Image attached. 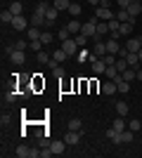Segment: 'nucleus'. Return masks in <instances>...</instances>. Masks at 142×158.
I'll return each instance as SVG.
<instances>
[{
    "label": "nucleus",
    "instance_id": "obj_1",
    "mask_svg": "<svg viewBox=\"0 0 142 158\" xmlns=\"http://www.w3.org/2000/svg\"><path fill=\"white\" fill-rule=\"evenodd\" d=\"M81 33H83V35H88V38H95V35H97V17H95V19L83 21Z\"/></svg>",
    "mask_w": 142,
    "mask_h": 158
},
{
    "label": "nucleus",
    "instance_id": "obj_2",
    "mask_svg": "<svg viewBox=\"0 0 142 158\" xmlns=\"http://www.w3.org/2000/svg\"><path fill=\"white\" fill-rule=\"evenodd\" d=\"M62 50H64L69 57H76V54H78V43H76L74 38H67V40H62Z\"/></svg>",
    "mask_w": 142,
    "mask_h": 158
},
{
    "label": "nucleus",
    "instance_id": "obj_3",
    "mask_svg": "<svg viewBox=\"0 0 142 158\" xmlns=\"http://www.w3.org/2000/svg\"><path fill=\"white\" fill-rule=\"evenodd\" d=\"M95 17H97V19H102V21H109V19H114L116 14H114V10H111V7H95Z\"/></svg>",
    "mask_w": 142,
    "mask_h": 158
},
{
    "label": "nucleus",
    "instance_id": "obj_4",
    "mask_svg": "<svg viewBox=\"0 0 142 158\" xmlns=\"http://www.w3.org/2000/svg\"><path fill=\"white\" fill-rule=\"evenodd\" d=\"M67 142H59V139H54V142H50V149H52V153L54 156H62V153L67 151Z\"/></svg>",
    "mask_w": 142,
    "mask_h": 158
},
{
    "label": "nucleus",
    "instance_id": "obj_5",
    "mask_svg": "<svg viewBox=\"0 0 142 158\" xmlns=\"http://www.w3.org/2000/svg\"><path fill=\"white\" fill-rule=\"evenodd\" d=\"M12 28H14V31H26V28H28V19H24V14L14 17V21H12Z\"/></svg>",
    "mask_w": 142,
    "mask_h": 158
},
{
    "label": "nucleus",
    "instance_id": "obj_6",
    "mask_svg": "<svg viewBox=\"0 0 142 158\" xmlns=\"http://www.w3.org/2000/svg\"><path fill=\"white\" fill-rule=\"evenodd\" d=\"M64 142H67L69 146L78 144V142H81V132H76V130H69L67 135H64Z\"/></svg>",
    "mask_w": 142,
    "mask_h": 158
},
{
    "label": "nucleus",
    "instance_id": "obj_7",
    "mask_svg": "<svg viewBox=\"0 0 142 158\" xmlns=\"http://www.w3.org/2000/svg\"><path fill=\"white\" fill-rule=\"evenodd\" d=\"M126 10H128V14L133 17V21H135L137 17H140V12H142V2H140V0H137V2H130Z\"/></svg>",
    "mask_w": 142,
    "mask_h": 158
},
{
    "label": "nucleus",
    "instance_id": "obj_8",
    "mask_svg": "<svg viewBox=\"0 0 142 158\" xmlns=\"http://www.w3.org/2000/svg\"><path fill=\"white\" fill-rule=\"evenodd\" d=\"M10 59H12V64L21 66L24 61H26V54H24V50H14V52L10 54Z\"/></svg>",
    "mask_w": 142,
    "mask_h": 158
},
{
    "label": "nucleus",
    "instance_id": "obj_9",
    "mask_svg": "<svg viewBox=\"0 0 142 158\" xmlns=\"http://www.w3.org/2000/svg\"><path fill=\"white\" fill-rule=\"evenodd\" d=\"M121 78L123 80H128V83H133V80H137V69H133V66H128L126 71L121 73Z\"/></svg>",
    "mask_w": 142,
    "mask_h": 158
},
{
    "label": "nucleus",
    "instance_id": "obj_10",
    "mask_svg": "<svg viewBox=\"0 0 142 158\" xmlns=\"http://www.w3.org/2000/svg\"><path fill=\"white\" fill-rule=\"evenodd\" d=\"M41 33H43V31H41L38 26H28V28H26V38H28V40H41Z\"/></svg>",
    "mask_w": 142,
    "mask_h": 158
},
{
    "label": "nucleus",
    "instance_id": "obj_11",
    "mask_svg": "<svg viewBox=\"0 0 142 158\" xmlns=\"http://www.w3.org/2000/svg\"><path fill=\"white\" fill-rule=\"evenodd\" d=\"M104 43H107V52H109V54H116L118 50H121V47H118V40H116V38H109V40H104Z\"/></svg>",
    "mask_w": 142,
    "mask_h": 158
},
{
    "label": "nucleus",
    "instance_id": "obj_12",
    "mask_svg": "<svg viewBox=\"0 0 142 158\" xmlns=\"http://www.w3.org/2000/svg\"><path fill=\"white\" fill-rule=\"evenodd\" d=\"M107 33H111L109 31V24L107 21H97V40H102V35H107Z\"/></svg>",
    "mask_w": 142,
    "mask_h": 158
},
{
    "label": "nucleus",
    "instance_id": "obj_13",
    "mask_svg": "<svg viewBox=\"0 0 142 158\" xmlns=\"http://www.w3.org/2000/svg\"><path fill=\"white\" fill-rule=\"evenodd\" d=\"M126 47H128L130 52H140V50H142V45H140V38H128Z\"/></svg>",
    "mask_w": 142,
    "mask_h": 158
},
{
    "label": "nucleus",
    "instance_id": "obj_14",
    "mask_svg": "<svg viewBox=\"0 0 142 158\" xmlns=\"http://www.w3.org/2000/svg\"><path fill=\"white\" fill-rule=\"evenodd\" d=\"M102 92H104V94H116V92H118V87H116L114 80H109V83L102 85Z\"/></svg>",
    "mask_w": 142,
    "mask_h": 158
},
{
    "label": "nucleus",
    "instance_id": "obj_15",
    "mask_svg": "<svg viewBox=\"0 0 142 158\" xmlns=\"http://www.w3.org/2000/svg\"><path fill=\"white\" fill-rule=\"evenodd\" d=\"M43 24H47V19H45V17H43V14L33 12V17H31V26H38V28H41Z\"/></svg>",
    "mask_w": 142,
    "mask_h": 158
},
{
    "label": "nucleus",
    "instance_id": "obj_16",
    "mask_svg": "<svg viewBox=\"0 0 142 158\" xmlns=\"http://www.w3.org/2000/svg\"><path fill=\"white\" fill-rule=\"evenodd\" d=\"M81 26H83V24H81L78 19H71V21L67 24V28L71 31V35H76V33H81Z\"/></svg>",
    "mask_w": 142,
    "mask_h": 158
},
{
    "label": "nucleus",
    "instance_id": "obj_17",
    "mask_svg": "<svg viewBox=\"0 0 142 158\" xmlns=\"http://www.w3.org/2000/svg\"><path fill=\"white\" fill-rule=\"evenodd\" d=\"M118 33H121V35H130V33H133V21H121Z\"/></svg>",
    "mask_w": 142,
    "mask_h": 158
},
{
    "label": "nucleus",
    "instance_id": "obj_18",
    "mask_svg": "<svg viewBox=\"0 0 142 158\" xmlns=\"http://www.w3.org/2000/svg\"><path fill=\"white\" fill-rule=\"evenodd\" d=\"M95 54H97L100 59L107 54V43H104V40H97V45H95Z\"/></svg>",
    "mask_w": 142,
    "mask_h": 158
},
{
    "label": "nucleus",
    "instance_id": "obj_19",
    "mask_svg": "<svg viewBox=\"0 0 142 158\" xmlns=\"http://www.w3.org/2000/svg\"><path fill=\"white\" fill-rule=\"evenodd\" d=\"M0 21H2V24H12V21H14V14L10 12V7L0 12Z\"/></svg>",
    "mask_w": 142,
    "mask_h": 158
},
{
    "label": "nucleus",
    "instance_id": "obj_20",
    "mask_svg": "<svg viewBox=\"0 0 142 158\" xmlns=\"http://www.w3.org/2000/svg\"><path fill=\"white\" fill-rule=\"evenodd\" d=\"M52 7H54V10H59V12H64V10L69 12L71 2H69V0H54V2H52Z\"/></svg>",
    "mask_w": 142,
    "mask_h": 158
},
{
    "label": "nucleus",
    "instance_id": "obj_21",
    "mask_svg": "<svg viewBox=\"0 0 142 158\" xmlns=\"http://www.w3.org/2000/svg\"><path fill=\"white\" fill-rule=\"evenodd\" d=\"M111 127H116V130L121 132V130H126V127H128V123L123 120V116H116V118H114V123H111Z\"/></svg>",
    "mask_w": 142,
    "mask_h": 158
},
{
    "label": "nucleus",
    "instance_id": "obj_22",
    "mask_svg": "<svg viewBox=\"0 0 142 158\" xmlns=\"http://www.w3.org/2000/svg\"><path fill=\"white\" fill-rule=\"evenodd\" d=\"M93 71H95V73H100V76H104V71H107V64H104L102 59L93 61Z\"/></svg>",
    "mask_w": 142,
    "mask_h": 158
},
{
    "label": "nucleus",
    "instance_id": "obj_23",
    "mask_svg": "<svg viewBox=\"0 0 142 158\" xmlns=\"http://www.w3.org/2000/svg\"><path fill=\"white\" fill-rule=\"evenodd\" d=\"M130 142H133V130L130 127L121 130V144H130Z\"/></svg>",
    "mask_w": 142,
    "mask_h": 158
},
{
    "label": "nucleus",
    "instance_id": "obj_24",
    "mask_svg": "<svg viewBox=\"0 0 142 158\" xmlns=\"http://www.w3.org/2000/svg\"><path fill=\"white\" fill-rule=\"evenodd\" d=\"M14 153H17V156L19 158H31V149H28V146H17V149H14Z\"/></svg>",
    "mask_w": 142,
    "mask_h": 158
},
{
    "label": "nucleus",
    "instance_id": "obj_25",
    "mask_svg": "<svg viewBox=\"0 0 142 158\" xmlns=\"http://www.w3.org/2000/svg\"><path fill=\"white\" fill-rule=\"evenodd\" d=\"M10 12H12V14H14V17H19V14H21V12H24V5H21L19 0H14L12 5H10Z\"/></svg>",
    "mask_w": 142,
    "mask_h": 158
},
{
    "label": "nucleus",
    "instance_id": "obj_26",
    "mask_svg": "<svg viewBox=\"0 0 142 158\" xmlns=\"http://www.w3.org/2000/svg\"><path fill=\"white\" fill-rule=\"evenodd\" d=\"M69 130L81 132V130H83V123H81V118H71V120H69Z\"/></svg>",
    "mask_w": 142,
    "mask_h": 158
},
{
    "label": "nucleus",
    "instance_id": "obj_27",
    "mask_svg": "<svg viewBox=\"0 0 142 158\" xmlns=\"http://www.w3.org/2000/svg\"><path fill=\"white\" fill-rule=\"evenodd\" d=\"M57 17H59V10H54V7H50V10H47V14H45L47 24H52V21L57 19Z\"/></svg>",
    "mask_w": 142,
    "mask_h": 158
},
{
    "label": "nucleus",
    "instance_id": "obj_28",
    "mask_svg": "<svg viewBox=\"0 0 142 158\" xmlns=\"http://www.w3.org/2000/svg\"><path fill=\"white\" fill-rule=\"evenodd\" d=\"M116 19L118 21H133V17L128 14V10H118V14H116ZM135 24V21H133Z\"/></svg>",
    "mask_w": 142,
    "mask_h": 158
},
{
    "label": "nucleus",
    "instance_id": "obj_29",
    "mask_svg": "<svg viewBox=\"0 0 142 158\" xmlns=\"http://www.w3.org/2000/svg\"><path fill=\"white\" fill-rule=\"evenodd\" d=\"M52 40H54V35H52L50 31H43V33H41V43H43V45H50Z\"/></svg>",
    "mask_w": 142,
    "mask_h": 158
},
{
    "label": "nucleus",
    "instance_id": "obj_30",
    "mask_svg": "<svg viewBox=\"0 0 142 158\" xmlns=\"http://www.w3.org/2000/svg\"><path fill=\"white\" fill-rule=\"evenodd\" d=\"M116 113H118V116H126V113H128V104H126V102H116Z\"/></svg>",
    "mask_w": 142,
    "mask_h": 158
},
{
    "label": "nucleus",
    "instance_id": "obj_31",
    "mask_svg": "<svg viewBox=\"0 0 142 158\" xmlns=\"http://www.w3.org/2000/svg\"><path fill=\"white\" fill-rule=\"evenodd\" d=\"M126 61H128V64L133 66V69H137V61H140V59H137V52H128V57H126Z\"/></svg>",
    "mask_w": 142,
    "mask_h": 158
},
{
    "label": "nucleus",
    "instance_id": "obj_32",
    "mask_svg": "<svg viewBox=\"0 0 142 158\" xmlns=\"http://www.w3.org/2000/svg\"><path fill=\"white\" fill-rule=\"evenodd\" d=\"M67 57H69V54L64 52V50H62V47H59V50H57V52L52 54V59H54V61H59V64H62V61H64V59H67Z\"/></svg>",
    "mask_w": 142,
    "mask_h": 158
},
{
    "label": "nucleus",
    "instance_id": "obj_33",
    "mask_svg": "<svg viewBox=\"0 0 142 158\" xmlns=\"http://www.w3.org/2000/svg\"><path fill=\"white\" fill-rule=\"evenodd\" d=\"M47 10H50V5H47L45 0H43V2H38V5H36V12H38V14H43V17H45V14H47Z\"/></svg>",
    "mask_w": 142,
    "mask_h": 158
},
{
    "label": "nucleus",
    "instance_id": "obj_34",
    "mask_svg": "<svg viewBox=\"0 0 142 158\" xmlns=\"http://www.w3.org/2000/svg\"><path fill=\"white\" fill-rule=\"evenodd\" d=\"M114 66H116V69H118V73H123V71H126V69H128L130 64H128V61H126V59H118V57H116V64H114Z\"/></svg>",
    "mask_w": 142,
    "mask_h": 158
},
{
    "label": "nucleus",
    "instance_id": "obj_35",
    "mask_svg": "<svg viewBox=\"0 0 142 158\" xmlns=\"http://www.w3.org/2000/svg\"><path fill=\"white\" fill-rule=\"evenodd\" d=\"M104 76H109V78L114 80L116 76H121V73H118V69H116V66H107V71H104Z\"/></svg>",
    "mask_w": 142,
    "mask_h": 158
},
{
    "label": "nucleus",
    "instance_id": "obj_36",
    "mask_svg": "<svg viewBox=\"0 0 142 158\" xmlns=\"http://www.w3.org/2000/svg\"><path fill=\"white\" fill-rule=\"evenodd\" d=\"M107 24H109V31H111V33H116V31H118V26H121V21L116 19V17H114V19H109Z\"/></svg>",
    "mask_w": 142,
    "mask_h": 158
},
{
    "label": "nucleus",
    "instance_id": "obj_37",
    "mask_svg": "<svg viewBox=\"0 0 142 158\" xmlns=\"http://www.w3.org/2000/svg\"><path fill=\"white\" fill-rule=\"evenodd\" d=\"M36 59L41 61V64H47V61L52 59V57H50V54H45V52H43V50H41V52H36Z\"/></svg>",
    "mask_w": 142,
    "mask_h": 158
},
{
    "label": "nucleus",
    "instance_id": "obj_38",
    "mask_svg": "<svg viewBox=\"0 0 142 158\" xmlns=\"http://www.w3.org/2000/svg\"><path fill=\"white\" fill-rule=\"evenodd\" d=\"M102 61H104V64H107V66H114L116 64V54H104V57H102Z\"/></svg>",
    "mask_w": 142,
    "mask_h": 158
},
{
    "label": "nucleus",
    "instance_id": "obj_39",
    "mask_svg": "<svg viewBox=\"0 0 142 158\" xmlns=\"http://www.w3.org/2000/svg\"><path fill=\"white\" fill-rule=\"evenodd\" d=\"M128 127H130V130H133V132H140L142 130V120H130V123H128Z\"/></svg>",
    "mask_w": 142,
    "mask_h": 158
},
{
    "label": "nucleus",
    "instance_id": "obj_40",
    "mask_svg": "<svg viewBox=\"0 0 142 158\" xmlns=\"http://www.w3.org/2000/svg\"><path fill=\"white\" fill-rule=\"evenodd\" d=\"M69 14H71V17H78V14H81V5H78V2H71V7H69Z\"/></svg>",
    "mask_w": 142,
    "mask_h": 158
},
{
    "label": "nucleus",
    "instance_id": "obj_41",
    "mask_svg": "<svg viewBox=\"0 0 142 158\" xmlns=\"http://www.w3.org/2000/svg\"><path fill=\"white\" fill-rule=\"evenodd\" d=\"M76 43H78V47H85V43H88V35H83V33H76Z\"/></svg>",
    "mask_w": 142,
    "mask_h": 158
},
{
    "label": "nucleus",
    "instance_id": "obj_42",
    "mask_svg": "<svg viewBox=\"0 0 142 158\" xmlns=\"http://www.w3.org/2000/svg\"><path fill=\"white\" fill-rule=\"evenodd\" d=\"M76 59H78V64H81V61H85V59H90V52H85V50H83V47H81V52L76 54Z\"/></svg>",
    "mask_w": 142,
    "mask_h": 158
},
{
    "label": "nucleus",
    "instance_id": "obj_43",
    "mask_svg": "<svg viewBox=\"0 0 142 158\" xmlns=\"http://www.w3.org/2000/svg\"><path fill=\"white\" fill-rule=\"evenodd\" d=\"M28 47H31V50H33V52H41V47H43V43H41V40H31V43H28Z\"/></svg>",
    "mask_w": 142,
    "mask_h": 158
},
{
    "label": "nucleus",
    "instance_id": "obj_44",
    "mask_svg": "<svg viewBox=\"0 0 142 158\" xmlns=\"http://www.w3.org/2000/svg\"><path fill=\"white\" fill-rule=\"evenodd\" d=\"M57 38H62V40H67V38H71V31H69V28L64 26V28H62V31H59V35H57Z\"/></svg>",
    "mask_w": 142,
    "mask_h": 158
},
{
    "label": "nucleus",
    "instance_id": "obj_45",
    "mask_svg": "<svg viewBox=\"0 0 142 158\" xmlns=\"http://www.w3.org/2000/svg\"><path fill=\"white\" fill-rule=\"evenodd\" d=\"M128 47H121V50H118V52H116V57H118V59H126V57H128Z\"/></svg>",
    "mask_w": 142,
    "mask_h": 158
},
{
    "label": "nucleus",
    "instance_id": "obj_46",
    "mask_svg": "<svg viewBox=\"0 0 142 158\" xmlns=\"http://www.w3.org/2000/svg\"><path fill=\"white\" fill-rule=\"evenodd\" d=\"M52 76L62 78V76H67V73H64V69H62V66H54V69H52Z\"/></svg>",
    "mask_w": 142,
    "mask_h": 158
},
{
    "label": "nucleus",
    "instance_id": "obj_47",
    "mask_svg": "<svg viewBox=\"0 0 142 158\" xmlns=\"http://www.w3.org/2000/svg\"><path fill=\"white\" fill-rule=\"evenodd\" d=\"M14 99H17V92H14V90L5 92V102H14Z\"/></svg>",
    "mask_w": 142,
    "mask_h": 158
},
{
    "label": "nucleus",
    "instance_id": "obj_48",
    "mask_svg": "<svg viewBox=\"0 0 142 158\" xmlns=\"http://www.w3.org/2000/svg\"><path fill=\"white\" fill-rule=\"evenodd\" d=\"M14 47H17V50H24V52H26V43H24V40H17V43H14Z\"/></svg>",
    "mask_w": 142,
    "mask_h": 158
},
{
    "label": "nucleus",
    "instance_id": "obj_49",
    "mask_svg": "<svg viewBox=\"0 0 142 158\" xmlns=\"http://www.w3.org/2000/svg\"><path fill=\"white\" fill-rule=\"evenodd\" d=\"M130 5V0H118V10H126Z\"/></svg>",
    "mask_w": 142,
    "mask_h": 158
},
{
    "label": "nucleus",
    "instance_id": "obj_50",
    "mask_svg": "<svg viewBox=\"0 0 142 158\" xmlns=\"http://www.w3.org/2000/svg\"><path fill=\"white\" fill-rule=\"evenodd\" d=\"M14 50H17V47H14V45H7V47H5V54H7V57H10V54H12Z\"/></svg>",
    "mask_w": 142,
    "mask_h": 158
},
{
    "label": "nucleus",
    "instance_id": "obj_51",
    "mask_svg": "<svg viewBox=\"0 0 142 158\" xmlns=\"http://www.w3.org/2000/svg\"><path fill=\"white\" fill-rule=\"evenodd\" d=\"M97 7H111V0H100V5Z\"/></svg>",
    "mask_w": 142,
    "mask_h": 158
},
{
    "label": "nucleus",
    "instance_id": "obj_52",
    "mask_svg": "<svg viewBox=\"0 0 142 158\" xmlns=\"http://www.w3.org/2000/svg\"><path fill=\"white\" fill-rule=\"evenodd\" d=\"M47 66H50V71H52L54 66H59V61H54V59H50V61H47Z\"/></svg>",
    "mask_w": 142,
    "mask_h": 158
},
{
    "label": "nucleus",
    "instance_id": "obj_53",
    "mask_svg": "<svg viewBox=\"0 0 142 158\" xmlns=\"http://www.w3.org/2000/svg\"><path fill=\"white\" fill-rule=\"evenodd\" d=\"M88 2H90L93 7H97V5H100V0H88Z\"/></svg>",
    "mask_w": 142,
    "mask_h": 158
},
{
    "label": "nucleus",
    "instance_id": "obj_54",
    "mask_svg": "<svg viewBox=\"0 0 142 158\" xmlns=\"http://www.w3.org/2000/svg\"><path fill=\"white\" fill-rule=\"evenodd\" d=\"M137 80L142 83V69H137Z\"/></svg>",
    "mask_w": 142,
    "mask_h": 158
},
{
    "label": "nucleus",
    "instance_id": "obj_55",
    "mask_svg": "<svg viewBox=\"0 0 142 158\" xmlns=\"http://www.w3.org/2000/svg\"><path fill=\"white\" fill-rule=\"evenodd\" d=\"M137 59H140V61H142V50H140V52H137Z\"/></svg>",
    "mask_w": 142,
    "mask_h": 158
},
{
    "label": "nucleus",
    "instance_id": "obj_56",
    "mask_svg": "<svg viewBox=\"0 0 142 158\" xmlns=\"http://www.w3.org/2000/svg\"><path fill=\"white\" fill-rule=\"evenodd\" d=\"M130 2H137V0H130Z\"/></svg>",
    "mask_w": 142,
    "mask_h": 158
},
{
    "label": "nucleus",
    "instance_id": "obj_57",
    "mask_svg": "<svg viewBox=\"0 0 142 158\" xmlns=\"http://www.w3.org/2000/svg\"><path fill=\"white\" fill-rule=\"evenodd\" d=\"M140 45H142V38H140Z\"/></svg>",
    "mask_w": 142,
    "mask_h": 158
}]
</instances>
